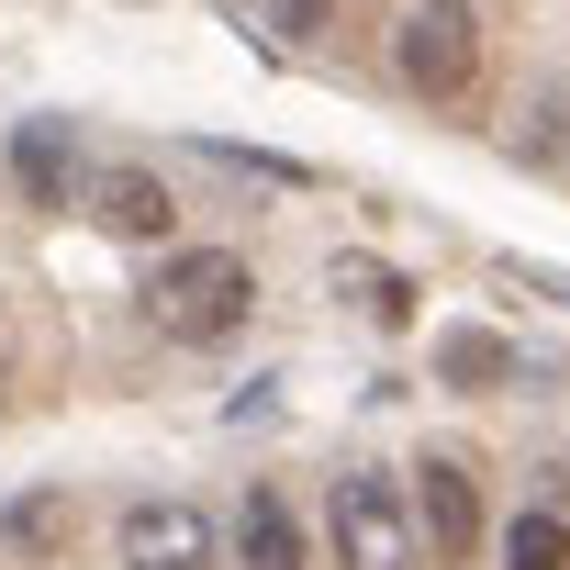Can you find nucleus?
Here are the masks:
<instances>
[{"instance_id":"0eeeda50","label":"nucleus","mask_w":570,"mask_h":570,"mask_svg":"<svg viewBox=\"0 0 570 570\" xmlns=\"http://www.w3.org/2000/svg\"><path fill=\"white\" fill-rule=\"evenodd\" d=\"M235 559L246 570H303V525L268 481H246V503H235Z\"/></svg>"},{"instance_id":"20e7f679","label":"nucleus","mask_w":570,"mask_h":570,"mask_svg":"<svg viewBox=\"0 0 570 570\" xmlns=\"http://www.w3.org/2000/svg\"><path fill=\"white\" fill-rule=\"evenodd\" d=\"M112 548H124V570H213V525H202V503H124Z\"/></svg>"},{"instance_id":"f8f14e48","label":"nucleus","mask_w":570,"mask_h":570,"mask_svg":"<svg viewBox=\"0 0 570 570\" xmlns=\"http://www.w3.org/2000/svg\"><path fill=\"white\" fill-rule=\"evenodd\" d=\"M503 570H570V525H559L548 503H525V514L503 525Z\"/></svg>"},{"instance_id":"9d476101","label":"nucleus","mask_w":570,"mask_h":570,"mask_svg":"<svg viewBox=\"0 0 570 570\" xmlns=\"http://www.w3.org/2000/svg\"><path fill=\"white\" fill-rule=\"evenodd\" d=\"M90 213H101L112 235H168V179H157V168H101V179H90Z\"/></svg>"},{"instance_id":"2eb2a0df","label":"nucleus","mask_w":570,"mask_h":570,"mask_svg":"<svg viewBox=\"0 0 570 570\" xmlns=\"http://www.w3.org/2000/svg\"><path fill=\"white\" fill-rule=\"evenodd\" d=\"M548 514L570 525V459H548Z\"/></svg>"},{"instance_id":"4468645a","label":"nucleus","mask_w":570,"mask_h":570,"mask_svg":"<svg viewBox=\"0 0 570 570\" xmlns=\"http://www.w3.org/2000/svg\"><path fill=\"white\" fill-rule=\"evenodd\" d=\"M514 146H525V157H559V90H537V101H525V124H514Z\"/></svg>"},{"instance_id":"f257e3e1","label":"nucleus","mask_w":570,"mask_h":570,"mask_svg":"<svg viewBox=\"0 0 570 570\" xmlns=\"http://www.w3.org/2000/svg\"><path fill=\"white\" fill-rule=\"evenodd\" d=\"M246 303H257V268H246L235 246H179V257L146 279V314H157L179 347H224V336L246 325Z\"/></svg>"},{"instance_id":"7ed1b4c3","label":"nucleus","mask_w":570,"mask_h":570,"mask_svg":"<svg viewBox=\"0 0 570 570\" xmlns=\"http://www.w3.org/2000/svg\"><path fill=\"white\" fill-rule=\"evenodd\" d=\"M325 537H336L347 570H414V503H403L381 470H347V481L325 492Z\"/></svg>"},{"instance_id":"f03ea898","label":"nucleus","mask_w":570,"mask_h":570,"mask_svg":"<svg viewBox=\"0 0 570 570\" xmlns=\"http://www.w3.org/2000/svg\"><path fill=\"white\" fill-rule=\"evenodd\" d=\"M392 68L414 101H459L481 79V23H470V0H414L403 35H392Z\"/></svg>"},{"instance_id":"1a4fd4ad","label":"nucleus","mask_w":570,"mask_h":570,"mask_svg":"<svg viewBox=\"0 0 570 570\" xmlns=\"http://www.w3.org/2000/svg\"><path fill=\"white\" fill-rule=\"evenodd\" d=\"M436 381H448V392H503V381H525V358H514L492 325H448V336H436Z\"/></svg>"},{"instance_id":"423d86ee","label":"nucleus","mask_w":570,"mask_h":570,"mask_svg":"<svg viewBox=\"0 0 570 570\" xmlns=\"http://www.w3.org/2000/svg\"><path fill=\"white\" fill-rule=\"evenodd\" d=\"M12 179H23L35 213H68L79 202V124H57V112L12 124Z\"/></svg>"},{"instance_id":"39448f33","label":"nucleus","mask_w":570,"mask_h":570,"mask_svg":"<svg viewBox=\"0 0 570 570\" xmlns=\"http://www.w3.org/2000/svg\"><path fill=\"white\" fill-rule=\"evenodd\" d=\"M414 548H436V570L481 548V492H470L459 459H425L414 470Z\"/></svg>"},{"instance_id":"9b49d317","label":"nucleus","mask_w":570,"mask_h":570,"mask_svg":"<svg viewBox=\"0 0 570 570\" xmlns=\"http://www.w3.org/2000/svg\"><path fill=\"white\" fill-rule=\"evenodd\" d=\"M336 303H358L370 325H414V279L381 257H336Z\"/></svg>"},{"instance_id":"6e6552de","label":"nucleus","mask_w":570,"mask_h":570,"mask_svg":"<svg viewBox=\"0 0 570 570\" xmlns=\"http://www.w3.org/2000/svg\"><path fill=\"white\" fill-rule=\"evenodd\" d=\"M68 537H79V492H68V481H46V492H12V503H0V548L57 559Z\"/></svg>"},{"instance_id":"ddd939ff","label":"nucleus","mask_w":570,"mask_h":570,"mask_svg":"<svg viewBox=\"0 0 570 570\" xmlns=\"http://www.w3.org/2000/svg\"><path fill=\"white\" fill-rule=\"evenodd\" d=\"M246 23L279 35V46H314V35H325V0H246Z\"/></svg>"}]
</instances>
